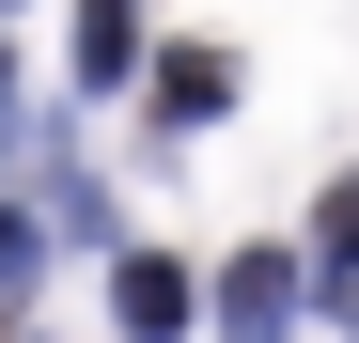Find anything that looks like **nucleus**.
<instances>
[{"label":"nucleus","instance_id":"1","mask_svg":"<svg viewBox=\"0 0 359 343\" xmlns=\"http://www.w3.org/2000/svg\"><path fill=\"white\" fill-rule=\"evenodd\" d=\"M297 297H313V281H297V250H234V265H219V343H281Z\"/></svg>","mask_w":359,"mask_h":343},{"label":"nucleus","instance_id":"2","mask_svg":"<svg viewBox=\"0 0 359 343\" xmlns=\"http://www.w3.org/2000/svg\"><path fill=\"white\" fill-rule=\"evenodd\" d=\"M109 297H126L141 343H172V328H188V265H172V250H126V281H109Z\"/></svg>","mask_w":359,"mask_h":343},{"label":"nucleus","instance_id":"3","mask_svg":"<svg viewBox=\"0 0 359 343\" xmlns=\"http://www.w3.org/2000/svg\"><path fill=\"white\" fill-rule=\"evenodd\" d=\"M126 47H141V0H79V94L126 78Z\"/></svg>","mask_w":359,"mask_h":343},{"label":"nucleus","instance_id":"4","mask_svg":"<svg viewBox=\"0 0 359 343\" xmlns=\"http://www.w3.org/2000/svg\"><path fill=\"white\" fill-rule=\"evenodd\" d=\"M156 109H172V125H203V109H234V63H219V47H172V78H156Z\"/></svg>","mask_w":359,"mask_h":343},{"label":"nucleus","instance_id":"5","mask_svg":"<svg viewBox=\"0 0 359 343\" xmlns=\"http://www.w3.org/2000/svg\"><path fill=\"white\" fill-rule=\"evenodd\" d=\"M328 265H359V172L328 188Z\"/></svg>","mask_w":359,"mask_h":343}]
</instances>
